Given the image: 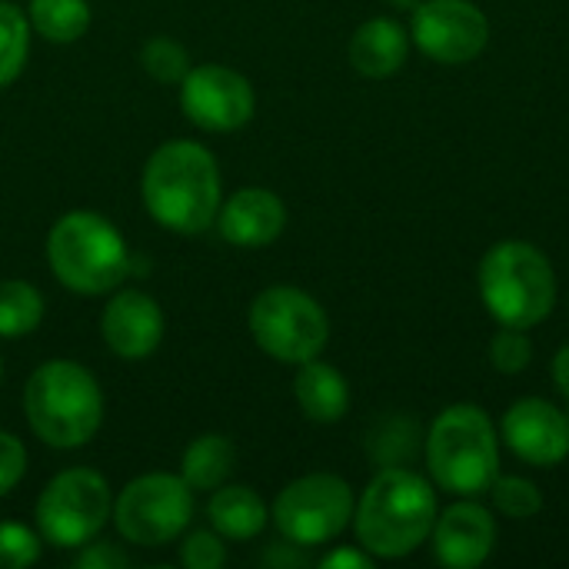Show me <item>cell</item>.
<instances>
[{
  "label": "cell",
  "instance_id": "1",
  "mask_svg": "<svg viewBox=\"0 0 569 569\" xmlns=\"http://www.w3.org/2000/svg\"><path fill=\"white\" fill-rule=\"evenodd\" d=\"M147 213L170 233H203L220 210V167L217 157L197 140L160 143L140 180Z\"/></svg>",
  "mask_w": 569,
  "mask_h": 569
},
{
  "label": "cell",
  "instance_id": "2",
  "mask_svg": "<svg viewBox=\"0 0 569 569\" xmlns=\"http://www.w3.org/2000/svg\"><path fill=\"white\" fill-rule=\"evenodd\" d=\"M437 513L433 480L410 467H383L353 510L357 543L373 560H403L430 540Z\"/></svg>",
  "mask_w": 569,
  "mask_h": 569
},
{
  "label": "cell",
  "instance_id": "3",
  "mask_svg": "<svg viewBox=\"0 0 569 569\" xmlns=\"http://www.w3.org/2000/svg\"><path fill=\"white\" fill-rule=\"evenodd\" d=\"M427 470L450 497H483L500 477V430L477 403H450L427 430Z\"/></svg>",
  "mask_w": 569,
  "mask_h": 569
},
{
  "label": "cell",
  "instance_id": "4",
  "mask_svg": "<svg viewBox=\"0 0 569 569\" xmlns=\"http://www.w3.org/2000/svg\"><path fill=\"white\" fill-rule=\"evenodd\" d=\"M23 417L30 430L53 450L83 447L103 423L100 383L73 360H47L23 387Z\"/></svg>",
  "mask_w": 569,
  "mask_h": 569
},
{
  "label": "cell",
  "instance_id": "5",
  "mask_svg": "<svg viewBox=\"0 0 569 569\" xmlns=\"http://www.w3.org/2000/svg\"><path fill=\"white\" fill-rule=\"evenodd\" d=\"M480 300L500 327L533 330L557 307V270L530 240L493 243L477 270Z\"/></svg>",
  "mask_w": 569,
  "mask_h": 569
},
{
  "label": "cell",
  "instance_id": "6",
  "mask_svg": "<svg viewBox=\"0 0 569 569\" xmlns=\"http://www.w3.org/2000/svg\"><path fill=\"white\" fill-rule=\"evenodd\" d=\"M47 263L67 290L100 297L130 273V250L107 217L70 210L47 233Z\"/></svg>",
  "mask_w": 569,
  "mask_h": 569
},
{
  "label": "cell",
  "instance_id": "7",
  "mask_svg": "<svg viewBox=\"0 0 569 569\" xmlns=\"http://www.w3.org/2000/svg\"><path fill=\"white\" fill-rule=\"evenodd\" d=\"M37 530L40 540L57 550H80L97 540V533L113 517V493L107 477L90 467L60 470L37 500Z\"/></svg>",
  "mask_w": 569,
  "mask_h": 569
},
{
  "label": "cell",
  "instance_id": "8",
  "mask_svg": "<svg viewBox=\"0 0 569 569\" xmlns=\"http://www.w3.org/2000/svg\"><path fill=\"white\" fill-rule=\"evenodd\" d=\"M250 333L267 357L300 367L323 353L330 340V320L307 290L267 287L250 303Z\"/></svg>",
  "mask_w": 569,
  "mask_h": 569
},
{
  "label": "cell",
  "instance_id": "9",
  "mask_svg": "<svg viewBox=\"0 0 569 569\" xmlns=\"http://www.w3.org/2000/svg\"><path fill=\"white\" fill-rule=\"evenodd\" d=\"M357 497L337 473H307L287 483L273 500V523L293 547H323L353 523Z\"/></svg>",
  "mask_w": 569,
  "mask_h": 569
},
{
  "label": "cell",
  "instance_id": "10",
  "mask_svg": "<svg viewBox=\"0 0 569 569\" xmlns=\"http://www.w3.org/2000/svg\"><path fill=\"white\" fill-rule=\"evenodd\" d=\"M193 520V490L180 473H143L113 500V523L133 547L153 550L183 537Z\"/></svg>",
  "mask_w": 569,
  "mask_h": 569
},
{
  "label": "cell",
  "instance_id": "11",
  "mask_svg": "<svg viewBox=\"0 0 569 569\" xmlns=\"http://www.w3.org/2000/svg\"><path fill=\"white\" fill-rule=\"evenodd\" d=\"M410 43L447 67L477 60L490 43V20L470 0H420L410 10Z\"/></svg>",
  "mask_w": 569,
  "mask_h": 569
},
{
  "label": "cell",
  "instance_id": "12",
  "mask_svg": "<svg viewBox=\"0 0 569 569\" xmlns=\"http://www.w3.org/2000/svg\"><path fill=\"white\" fill-rule=\"evenodd\" d=\"M180 110L190 123L210 133H230L250 123L257 93L240 70L223 63H197L180 80Z\"/></svg>",
  "mask_w": 569,
  "mask_h": 569
},
{
  "label": "cell",
  "instance_id": "13",
  "mask_svg": "<svg viewBox=\"0 0 569 569\" xmlns=\"http://www.w3.org/2000/svg\"><path fill=\"white\" fill-rule=\"evenodd\" d=\"M500 440L537 470H553L569 457V417L543 397L513 400L500 420Z\"/></svg>",
  "mask_w": 569,
  "mask_h": 569
},
{
  "label": "cell",
  "instance_id": "14",
  "mask_svg": "<svg viewBox=\"0 0 569 569\" xmlns=\"http://www.w3.org/2000/svg\"><path fill=\"white\" fill-rule=\"evenodd\" d=\"M430 543H433V557L443 567H483L497 547V520L483 503H477V497H460V503L437 513Z\"/></svg>",
  "mask_w": 569,
  "mask_h": 569
},
{
  "label": "cell",
  "instance_id": "15",
  "mask_svg": "<svg viewBox=\"0 0 569 569\" xmlns=\"http://www.w3.org/2000/svg\"><path fill=\"white\" fill-rule=\"evenodd\" d=\"M100 333L120 360H147L163 340V310L153 297L123 290L103 307Z\"/></svg>",
  "mask_w": 569,
  "mask_h": 569
},
{
  "label": "cell",
  "instance_id": "16",
  "mask_svg": "<svg viewBox=\"0 0 569 569\" xmlns=\"http://www.w3.org/2000/svg\"><path fill=\"white\" fill-rule=\"evenodd\" d=\"M217 230L227 243L253 250L273 243L287 227L283 200L267 187H243L230 193L217 210Z\"/></svg>",
  "mask_w": 569,
  "mask_h": 569
},
{
  "label": "cell",
  "instance_id": "17",
  "mask_svg": "<svg viewBox=\"0 0 569 569\" xmlns=\"http://www.w3.org/2000/svg\"><path fill=\"white\" fill-rule=\"evenodd\" d=\"M347 57L357 73L370 80H387L410 57V30L393 17H370L353 30Z\"/></svg>",
  "mask_w": 569,
  "mask_h": 569
},
{
  "label": "cell",
  "instance_id": "18",
  "mask_svg": "<svg viewBox=\"0 0 569 569\" xmlns=\"http://www.w3.org/2000/svg\"><path fill=\"white\" fill-rule=\"evenodd\" d=\"M293 397H297V407L303 410V417L313 423H337L350 410L347 377L323 360L300 363L297 380H293Z\"/></svg>",
  "mask_w": 569,
  "mask_h": 569
},
{
  "label": "cell",
  "instance_id": "19",
  "mask_svg": "<svg viewBox=\"0 0 569 569\" xmlns=\"http://www.w3.org/2000/svg\"><path fill=\"white\" fill-rule=\"evenodd\" d=\"M207 520L223 540H257L270 520L267 503L250 487H217L207 503Z\"/></svg>",
  "mask_w": 569,
  "mask_h": 569
},
{
  "label": "cell",
  "instance_id": "20",
  "mask_svg": "<svg viewBox=\"0 0 569 569\" xmlns=\"http://www.w3.org/2000/svg\"><path fill=\"white\" fill-rule=\"evenodd\" d=\"M237 450L227 437L220 433H203L197 437L180 460V477L187 480V487L193 493H213L217 487L227 483L230 470H233Z\"/></svg>",
  "mask_w": 569,
  "mask_h": 569
},
{
  "label": "cell",
  "instance_id": "21",
  "mask_svg": "<svg viewBox=\"0 0 569 569\" xmlns=\"http://www.w3.org/2000/svg\"><path fill=\"white\" fill-rule=\"evenodd\" d=\"M27 20L43 40L73 43L90 27V3L87 0H30Z\"/></svg>",
  "mask_w": 569,
  "mask_h": 569
},
{
  "label": "cell",
  "instance_id": "22",
  "mask_svg": "<svg viewBox=\"0 0 569 569\" xmlns=\"http://www.w3.org/2000/svg\"><path fill=\"white\" fill-rule=\"evenodd\" d=\"M43 323V297L27 280H0V340H20Z\"/></svg>",
  "mask_w": 569,
  "mask_h": 569
},
{
  "label": "cell",
  "instance_id": "23",
  "mask_svg": "<svg viewBox=\"0 0 569 569\" xmlns=\"http://www.w3.org/2000/svg\"><path fill=\"white\" fill-rule=\"evenodd\" d=\"M27 53H30V20L17 3L0 0V87L20 77Z\"/></svg>",
  "mask_w": 569,
  "mask_h": 569
},
{
  "label": "cell",
  "instance_id": "24",
  "mask_svg": "<svg viewBox=\"0 0 569 569\" xmlns=\"http://www.w3.org/2000/svg\"><path fill=\"white\" fill-rule=\"evenodd\" d=\"M490 497H493L497 513H503L507 520H530L543 510V493L527 477L500 473L490 487Z\"/></svg>",
  "mask_w": 569,
  "mask_h": 569
},
{
  "label": "cell",
  "instance_id": "25",
  "mask_svg": "<svg viewBox=\"0 0 569 569\" xmlns=\"http://www.w3.org/2000/svg\"><path fill=\"white\" fill-rule=\"evenodd\" d=\"M140 63L157 83H180L187 77V70L193 67L190 53L170 37H150L140 50Z\"/></svg>",
  "mask_w": 569,
  "mask_h": 569
},
{
  "label": "cell",
  "instance_id": "26",
  "mask_svg": "<svg viewBox=\"0 0 569 569\" xmlns=\"http://www.w3.org/2000/svg\"><path fill=\"white\" fill-rule=\"evenodd\" d=\"M490 363L493 370L513 377V373H523L530 363H533V340L527 330H517V327H500L490 340Z\"/></svg>",
  "mask_w": 569,
  "mask_h": 569
},
{
  "label": "cell",
  "instance_id": "27",
  "mask_svg": "<svg viewBox=\"0 0 569 569\" xmlns=\"http://www.w3.org/2000/svg\"><path fill=\"white\" fill-rule=\"evenodd\" d=\"M40 533L23 523L3 520L0 523V569H27L40 560Z\"/></svg>",
  "mask_w": 569,
  "mask_h": 569
},
{
  "label": "cell",
  "instance_id": "28",
  "mask_svg": "<svg viewBox=\"0 0 569 569\" xmlns=\"http://www.w3.org/2000/svg\"><path fill=\"white\" fill-rule=\"evenodd\" d=\"M180 563L187 569H220L227 563V547L217 530H193L180 543Z\"/></svg>",
  "mask_w": 569,
  "mask_h": 569
},
{
  "label": "cell",
  "instance_id": "29",
  "mask_svg": "<svg viewBox=\"0 0 569 569\" xmlns=\"http://www.w3.org/2000/svg\"><path fill=\"white\" fill-rule=\"evenodd\" d=\"M23 473H27V450H23V443L13 433L0 430V497H7L23 480Z\"/></svg>",
  "mask_w": 569,
  "mask_h": 569
},
{
  "label": "cell",
  "instance_id": "30",
  "mask_svg": "<svg viewBox=\"0 0 569 569\" xmlns=\"http://www.w3.org/2000/svg\"><path fill=\"white\" fill-rule=\"evenodd\" d=\"M130 563V557L113 547V543H83L80 553L73 557V569H123Z\"/></svg>",
  "mask_w": 569,
  "mask_h": 569
},
{
  "label": "cell",
  "instance_id": "31",
  "mask_svg": "<svg viewBox=\"0 0 569 569\" xmlns=\"http://www.w3.org/2000/svg\"><path fill=\"white\" fill-rule=\"evenodd\" d=\"M323 569H370L373 567V557L363 550V547H340L333 553H327L320 560Z\"/></svg>",
  "mask_w": 569,
  "mask_h": 569
},
{
  "label": "cell",
  "instance_id": "32",
  "mask_svg": "<svg viewBox=\"0 0 569 569\" xmlns=\"http://www.w3.org/2000/svg\"><path fill=\"white\" fill-rule=\"evenodd\" d=\"M263 563H280V567H293V563H297V567H303V563H307V557H303V553H293V543H290V540H283L277 550H270V553L263 557Z\"/></svg>",
  "mask_w": 569,
  "mask_h": 569
},
{
  "label": "cell",
  "instance_id": "33",
  "mask_svg": "<svg viewBox=\"0 0 569 569\" xmlns=\"http://www.w3.org/2000/svg\"><path fill=\"white\" fill-rule=\"evenodd\" d=\"M553 383H557V390L569 400V343L560 347L557 357H553Z\"/></svg>",
  "mask_w": 569,
  "mask_h": 569
},
{
  "label": "cell",
  "instance_id": "34",
  "mask_svg": "<svg viewBox=\"0 0 569 569\" xmlns=\"http://www.w3.org/2000/svg\"><path fill=\"white\" fill-rule=\"evenodd\" d=\"M383 3H387V7H393V10H407V13L420 7V0H383Z\"/></svg>",
  "mask_w": 569,
  "mask_h": 569
},
{
  "label": "cell",
  "instance_id": "35",
  "mask_svg": "<svg viewBox=\"0 0 569 569\" xmlns=\"http://www.w3.org/2000/svg\"><path fill=\"white\" fill-rule=\"evenodd\" d=\"M0 380H3V363H0Z\"/></svg>",
  "mask_w": 569,
  "mask_h": 569
}]
</instances>
